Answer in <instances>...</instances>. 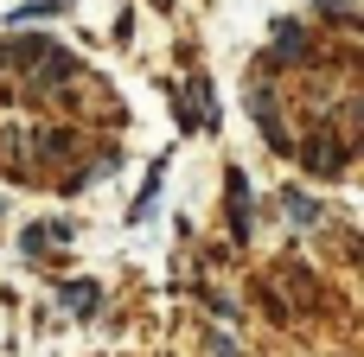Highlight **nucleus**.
<instances>
[{"mask_svg": "<svg viewBox=\"0 0 364 357\" xmlns=\"http://www.w3.org/2000/svg\"><path fill=\"white\" fill-rule=\"evenodd\" d=\"M58 300H64V307H70L77 319H90L102 294H96V281H64V287H58Z\"/></svg>", "mask_w": 364, "mask_h": 357, "instance_id": "1", "label": "nucleus"}, {"mask_svg": "<svg viewBox=\"0 0 364 357\" xmlns=\"http://www.w3.org/2000/svg\"><path fill=\"white\" fill-rule=\"evenodd\" d=\"M301 57H307V38H301L294 26H282V32H275V64H301Z\"/></svg>", "mask_w": 364, "mask_h": 357, "instance_id": "2", "label": "nucleus"}, {"mask_svg": "<svg viewBox=\"0 0 364 357\" xmlns=\"http://www.w3.org/2000/svg\"><path fill=\"white\" fill-rule=\"evenodd\" d=\"M64 13V0H32V6H19L13 13V26H32V19H58Z\"/></svg>", "mask_w": 364, "mask_h": 357, "instance_id": "3", "label": "nucleus"}, {"mask_svg": "<svg viewBox=\"0 0 364 357\" xmlns=\"http://www.w3.org/2000/svg\"><path fill=\"white\" fill-rule=\"evenodd\" d=\"M282 204H288V217H294V224H320V204H314L307 192H288Z\"/></svg>", "mask_w": 364, "mask_h": 357, "instance_id": "4", "label": "nucleus"}, {"mask_svg": "<svg viewBox=\"0 0 364 357\" xmlns=\"http://www.w3.org/2000/svg\"><path fill=\"white\" fill-rule=\"evenodd\" d=\"M0 64H6V51H0Z\"/></svg>", "mask_w": 364, "mask_h": 357, "instance_id": "5", "label": "nucleus"}]
</instances>
